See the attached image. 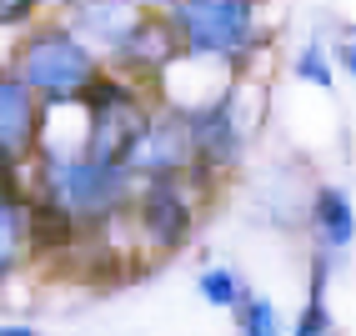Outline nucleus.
Masks as SVG:
<instances>
[{
  "label": "nucleus",
  "mask_w": 356,
  "mask_h": 336,
  "mask_svg": "<svg viewBox=\"0 0 356 336\" xmlns=\"http://www.w3.org/2000/svg\"><path fill=\"white\" fill-rule=\"evenodd\" d=\"M10 251H15V216L0 206V266L10 261Z\"/></svg>",
  "instance_id": "obj_7"
},
{
  "label": "nucleus",
  "mask_w": 356,
  "mask_h": 336,
  "mask_svg": "<svg viewBox=\"0 0 356 336\" xmlns=\"http://www.w3.org/2000/svg\"><path fill=\"white\" fill-rule=\"evenodd\" d=\"M31 76H35L40 86H51V90H70V86L86 76V56H81L65 35H51L45 45H35V51H31Z\"/></svg>",
  "instance_id": "obj_2"
},
{
  "label": "nucleus",
  "mask_w": 356,
  "mask_h": 336,
  "mask_svg": "<svg viewBox=\"0 0 356 336\" xmlns=\"http://www.w3.org/2000/svg\"><path fill=\"white\" fill-rule=\"evenodd\" d=\"M316 331H326V311H321V276H316V291H312V306H306V317H301L296 336H316Z\"/></svg>",
  "instance_id": "obj_5"
},
{
  "label": "nucleus",
  "mask_w": 356,
  "mask_h": 336,
  "mask_svg": "<svg viewBox=\"0 0 356 336\" xmlns=\"http://www.w3.org/2000/svg\"><path fill=\"white\" fill-rule=\"evenodd\" d=\"M26 126H31V106L15 86H0V151L26 146Z\"/></svg>",
  "instance_id": "obj_3"
},
{
  "label": "nucleus",
  "mask_w": 356,
  "mask_h": 336,
  "mask_svg": "<svg viewBox=\"0 0 356 336\" xmlns=\"http://www.w3.org/2000/svg\"><path fill=\"white\" fill-rule=\"evenodd\" d=\"M316 211H321V221L331 231V241H346L351 236V211H346V201L337 196V191H326V196L316 201Z\"/></svg>",
  "instance_id": "obj_4"
},
{
  "label": "nucleus",
  "mask_w": 356,
  "mask_h": 336,
  "mask_svg": "<svg viewBox=\"0 0 356 336\" xmlns=\"http://www.w3.org/2000/svg\"><path fill=\"white\" fill-rule=\"evenodd\" d=\"M246 331H251V336H276V317H271L266 301H251V311H246Z\"/></svg>",
  "instance_id": "obj_6"
},
{
  "label": "nucleus",
  "mask_w": 356,
  "mask_h": 336,
  "mask_svg": "<svg viewBox=\"0 0 356 336\" xmlns=\"http://www.w3.org/2000/svg\"><path fill=\"white\" fill-rule=\"evenodd\" d=\"M186 20L201 45H231L246 26V6L241 0H191L186 6Z\"/></svg>",
  "instance_id": "obj_1"
},
{
  "label": "nucleus",
  "mask_w": 356,
  "mask_h": 336,
  "mask_svg": "<svg viewBox=\"0 0 356 336\" xmlns=\"http://www.w3.org/2000/svg\"><path fill=\"white\" fill-rule=\"evenodd\" d=\"M201 291H206L211 301H231V276H221V271H211V276L201 281Z\"/></svg>",
  "instance_id": "obj_8"
},
{
  "label": "nucleus",
  "mask_w": 356,
  "mask_h": 336,
  "mask_svg": "<svg viewBox=\"0 0 356 336\" xmlns=\"http://www.w3.org/2000/svg\"><path fill=\"white\" fill-rule=\"evenodd\" d=\"M0 336H31V331H0Z\"/></svg>",
  "instance_id": "obj_9"
}]
</instances>
